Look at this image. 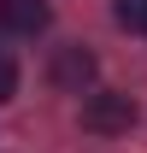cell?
Masks as SVG:
<instances>
[{
	"label": "cell",
	"mask_w": 147,
	"mask_h": 153,
	"mask_svg": "<svg viewBox=\"0 0 147 153\" xmlns=\"http://www.w3.org/2000/svg\"><path fill=\"white\" fill-rule=\"evenodd\" d=\"M135 118H141V106L129 94H118V88H94V94L82 100V130L88 135H129Z\"/></svg>",
	"instance_id": "1"
},
{
	"label": "cell",
	"mask_w": 147,
	"mask_h": 153,
	"mask_svg": "<svg viewBox=\"0 0 147 153\" xmlns=\"http://www.w3.org/2000/svg\"><path fill=\"white\" fill-rule=\"evenodd\" d=\"M0 24H6L12 36H41V30L53 24V6H47V0H0Z\"/></svg>",
	"instance_id": "3"
},
{
	"label": "cell",
	"mask_w": 147,
	"mask_h": 153,
	"mask_svg": "<svg viewBox=\"0 0 147 153\" xmlns=\"http://www.w3.org/2000/svg\"><path fill=\"white\" fill-rule=\"evenodd\" d=\"M112 18L129 36H147V0H112Z\"/></svg>",
	"instance_id": "4"
},
{
	"label": "cell",
	"mask_w": 147,
	"mask_h": 153,
	"mask_svg": "<svg viewBox=\"0 0 147 153\" xmlns=\"http://www.w3.org/2000/svg\"><path fill=\"white\" fill-rule=\"evenodd\" d=\"M12 94H18V65H12V59L0 53V106H6Z\"/></svg>",
	"instance_id": "5"
},
{
	"label": "cell",
	"mask_w": 147,
	"mask_h": 153,
	"mask_svg": "<svg viewBox=\"0 0 147 153\" xmlns=\"http://www.w3.org/2000/svg\"><path fill=\"white\" fill-rule=\"evenodd\" d=\"M94 71H100V59L88 53V47H59L53 65H47V76H53V88H65V94H82L94 82Z\"/></svg>",
	"instance_id": "2"
}]
</instances>
